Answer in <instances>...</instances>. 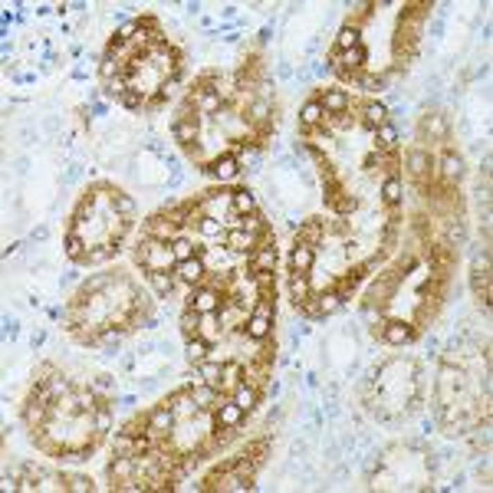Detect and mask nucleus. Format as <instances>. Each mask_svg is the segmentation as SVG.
Listing matches in <instances>:
<instances>
[{"label": "nucleus", "mask_w": 493, "mask_h": 493, "mask_svg": "<svg viewBox=\"0 0 493 493\" xmlns=\"http://www.w3.org/2000/svg\"><path fill=\"white\" fill-rule=\"evenodd\" d=\"M352 83L358 89H365V92H381V89L388 86V76H375V73H355Z\"/></svg>", "instance_id": "40"}, {"label": "nucleus", "mask_w": 493, "mask_h": 493, "mask_svg": "<svg viewBox=\"0 0 493 493\" xmlns=\"http://www.w3.org/2000/svg\"><path fill=\"white\" fill-rule=\"evenodd\" d=\"M171 253H175V260L181 263V260H191V257H198V253H201V247L191 241V237H175V241H171Z\"/></svg>", "instance_id": "39"}, {"label": "nucleus", "mask_w": 493, "mask_h": 493, "mask_svg": "<svg viewBox=\"0 0 493 493\" xmlns=\"http://www.w3.org/2000/svg\"><path fill=\"white\" fill-rule=\"evenodd\" d=\"M381 122H388V109H385L381 102H375V99L365 102V105H362V126L375 132Z\"/></svg>", "instance_id": "26"}, {"label": "nucleus", "mask_w": 493, "mask_h": 493, "mask_svg": "<svg viewBox=\"0 0 493 493\" xmlns=\"http://www.w3.org/2000/svg\"><path fill=\"white\" fill-rule=\"evenodd\" d=\"M184 355H188L191 362L198 365V362H204V358H211V342L207 339H188V345H184Z\"/></svg>", "instance_id": "41"}, {"label": "nucleus", "mask_w": 493, "mask_h": 493, "mask_svg": "<svg viewBox=\"0 0 493 493\" xmlns=\"http://www.w3.org/2000/svg\"><path fill=\"white\" fill-rule=\"evenodd\" d=\"M135 470H139V457H115L112 464L105 467L112 490H119V487H122V483H128V481H135Z\"/></svg>", "instance_id": "7"}, {"label": "nucleus", "mask_w": 493, "mask_h": 493, "mask_svg": "<svg viewBox=\"0 0 493 493\" xmlns=\"http://www.w3.org/2000/svg\"><path fill=\"white\" fill-rule=\"evenodd\" d=\"M198 375L204 379V385H211V388H217L220 392V381H224V362H214V358H204V362H198Z\"/></svg>", "instance_id": "24"}, {"label": "nucleus", "mask_w": 493, "mask_h": 493, "mask_svg": "<svg viewBox=\"0 0 493 493\" xmlns=\"http://www.w3.org/2000/svg\"><path fill=\"white\" fill-rule=\"evenodd\" d=\"M460 178H464V158L447 148V152L441 155V162H438V181H441L444 188H457Z\"/></svg>", "instance_id": "3"}, {"label": "nucleus", "mask_w": 493, "mask_h": 493, "mask_svg": "<svg viewBox=\"0 0 493 493\" xmlns=\"http://www.w3.org/2000/svg\"><path fill=\"white\" fill-rule=\"evenodd\" d=\"M224 247H227L230 253H243V257H250V253L260 247V241H257L253 234H247V230L234 227V230H227V234H224Z\"/></svg>", "instance_id": "13"}, {"label": "nucleus", "mask_w": 493, "mask_h": 493, "mask_svg": "<svg viewBox=\"0 0 493 493\" xmlns=\"http://www.w3.org/2000/svg\"><path fill=\"white\" fill-rule=\"evenodd\" d=\"M171 132H175V139L181 141V145H191V141H198L201 119H198V115H191V119H175V122H171Z\"/></svg>", "instance_id": "20"}, {"label": "nucleus", "mask_w": 493, "mask_h": 493, "mask_svg": "<svg viewBox=\"0 0 493 493\" xmlns=\"http://www.w3.org/2000/svg\"><path fill=\"white\" fill-rule=\"evenodd\" d=\"M326 237V220H319V217H309L306 224H300V234H296V243H306V247H313L316 250L319 243Z\"/></svg>", "instance_id": "17"}, {"label": "nucleus", "mask_w": 493, "mask_h": 493, "mask_svg": "<svg viewBox=\"0 0 493 493\" xmlns=\"http://www.w3.org/2000/svg\"><path fill=\"white\" fill-rule=\"evenodd\" d=\"M204 175H211L214 181H220V184H227V181H234V178L241 175V162H237V155L234 152H224V155H217L214 162H207L201 168Z\"/></svg>", "instance_id": "2"}, {"label": "nucleus", "mask_w": 493, "mask_h": 493, "mask_svg": "<svg viewBox=\"0 0 493 493\" xmlns=\"http://www.w3.org/2000/svg\"><path fill=\"white\" fill-rule=\"evenodd\" d=\"M250 283L257 286V300H273L277 296V277L273 273H253Z\"/></svg>", "instance_id": "34"}, {"label": "nucleus", "mask_w": 493, "mask_h": 493, "mask_svg": "<svg viewBox=\"0 0 493 493\" xmlns=\"http://www.w3.org/2000/svg\"><path fill=\"white\" fill-rule=\"evenodd\" d=\"M122 434H128V438H141V434H148V411H145V415L128 417L126 424H122Z\"/></svg>", "instance_id": "45"}, {"label": "nucleus", "mask_w": 493, "mask_h": 493, "mask_svg": "<svg viewBox=\"0 0 493 493\" xmlns=\"http://www.w3.org/2000/svg\"><path fill=\"white\" fill-rule=\"evenodd\" d=\"M53 375H60V372H56V368H53L50 362H43V365L37 368V385H43V381H50Z\"/></svg>", "instance_id": "52"}, {"label": "nucleus", "mask_w": 493, "mask_h": 493, "mask_svg": "<svg viewBox=\"0 0 493 493\" xmlns=\"http://www.w3.org/2000/svg\"><path fill=\"white\" fill-rule=\"evenodd\" d=\"M381 339L388 345H408V342L417 339V326H411V322H385Z\"/></svg>", "instance_id": "15"}, {"label": "nucleus", "mask_w": 493, "mask_h": 493, "mask_svg": "<svg viewBox=\"0 0 493 493\" xmlns=\"http://www.w3.org/2000/svg\"><path fill=\"white\" fill-rule=\"evenodd\" d=\"M241 230H247V234H253L257 241H266V237H270V224H266V220H263V214H260V211H253V214H247V217H243Z\"/></svg>", "instance_id": "33"}, {"label": "nucleus", "mask_w": 493, "mask_h": 493, "mask_svg": "<svg viewBox=\"0 0 493 493\" xmlns=\"http://www.w3.org/2000/svg\"><path fill=\"white\" fill-rule=\"evenodd\" d=\"M145 279H148V286H152L158 296H171L178 286V277L171 270H145Z\"/></svg>", "instance_id": "19"}, {"label": "nucleus", "mask_w": 493, "mask_h": 493, "mask_svg": "<svg viewBox=\"0 0 493 493\" xmlns=\"http://www.w3.org/2000/svg\"><path fill=\"white\" fill-rule=\"evenodd\" d=\"M162 405H168L171 411H175V417H194L201 408L194 405V395H191V388H178V392H171L168 398H164Z\"/></svg>", "instance_id": "12"}, {"label": "nucleus", "mask_w": 493, "mask_h": 493, "mask_svg": "<svg viewBox=\"0 0 493 493\" xmlns=\"http://www.w3.org/2000/svg\"><path fill=\"white\" fill-rule=\"evenodd\" d=\"M470 283H474L477 303H481L483 309H490V260H487V257L474 263V277H470Z\"/></svg>", "instance_id": "6"}, {"label": "nucleus", "mask_w": 493, "mask_h": 493, "mask_svg": "<svg viewBox=\"0 0 493 493\" xmlns=\"http://www.w3.org/2000/svg\"><path fill=\"white\" fill-rule=\"evenodd\" d=\"M316 263V250L306 247V243H296L290 253V273H309Z\"/></svg>", "instance_id": "21"}, {"label": "nucleus", "mask_w": 493, "mask_h": 493, "mask_svg": "<svg viewBox=\"0 0 493 493\" xmlns=\"http://www.w3.org/2000/svg\"><path fill=\"white\" fill-rule=\"evenodd\" d=\"M63 490L66 493H92L96 483H92V477H86V474H63Z\"/></svg>", "instance_id": "37"}, {"label": "nucleus", "mask_w": 493, "mask_h": 493, "mask_svg": "<svg viewBox=\"0 0 493 493\" xmlns=\"http://www.w3.org/2000/svg\"><path fill=\"white\" fill-rule=\"evenodd\" d=\"M243 411L234 401H224L220 398V405L214 408V428H234V431H241V424H243Z\"/></svg>", "instance_id": "14"}, {"label": "nucleus", "mask_w": 493, "mask_h": 493, "mask_svg": "<svg viewBox=\"0 0 493 493\" xmlns=\"http://www.w3.org/2000/svg\"><path fill=\"white\" fill-rule=\"evenodd\" d=\"M191 102H194V109L204 115H217L220 109H224V92H201V96H188Z\"/></svg>", "instance_id": "25"}, {"label": "nucleus", "mask_w": 493, "mask_h": 493, "mask_svg": "<svg viewBox=\"0 0 493 493\" xmlns=\"http://www.w3.org/2000/svg\"><path fill=\"white\" fill-rule=\"evenodd\" d=\"M431 152L428 148H411L408 152V171H411V178L417 181V188H424L428 184V175H431Z\"/></svg>", "instance_id": "11"}, {"label": "nucleus", "mask_w": 493, "mask_h": 493, "mask_svg": "<svg viewBox=\"0 0 493 493\" xmlns=\"http://www.w3.org/2000/svg\"><path fill=\"white\" fill-rule=\"evenodd\" d=\"M122 105H126V109H141V105H145V89H132L128 86L126 92H122Z\"/></svg>", "instance_id": "49"}, {"label": "nucleus", "mask_w": 493, "mask_h": 493, "mask_svg": "<svg viewBox=\"0 0 493 493\" xmlns=\"http://www.w3.org/2000/svg\"><path fill=\"white\" fill-rule=\"evenodd\" d=\"M207 263H204L201 257H191V260H181V263L175 266V277H178V283H184V286H201V283H207Z\"/></svg>", "instance_id": "5"}, {"label": "nucleus", "mask_w": 493, "mask_h": 493, "mask_svg": "<svg viewBox=\"0 0 493 493\" xmlns=\"http://www.w3.org/2000/svg\"><path fill=\"white\" fill-rule=\"evenodd\" d=\"M313 99L322 102V112L326 115H339V112H349V92L345 89H319Z\"/></svg>", "instance_id": "10"}, {"label": "nucleus", "mask_w": 493, "mask_h": 493, "mask_svg": "<svg viewBox=\"0 0 493 493\" xmlns=\"http://www.w3.org/2000/svg\"><path fill=\"white\" fill-rule=\"evenodd\" d=\"M381 201L388 204L392 211H398V204H401V178L398 175L385 178V184H381Z\"/></svg>", "instance_id": "32"}, {"label": "nucleus", "mask_w": 493, "mask_h": 493, "mask_svg": "<svg viewBox=\"0 0 493 493\" xmlns=\"http://www.w3.org/2000/svg\"><path fill=\"white\" fill-rule=\"evenodd\" d=\"M316 303H319V309H322V316H332V313H339L342 306V296L336 290H329V293H319L316 296Z\"/></svg>", "instance_id": "43"}, {"label": "nucleus", "mask_w": 493, "mask_h": 493, "mask_svg": "<svg viewBox=\"0 0 493 493\" xmlns=\"http://www.w3.org/2000/svg\"><path fill=\"white\" fill-rule=\"evenodd\" d=\"M375 139H379V152H392V148H398V128L392 122H381L375 128Z\"/></svg>", "instance_id": "38"}, {"label": "nucleus", "mask_w": 493, "mask_h": 493, "mask_svg": "<svg viewBox=\"0 0 493 493\" xmlns=\"http://www.w3.org/2000/svg\"><path fill=\"white\" fill-rule=\"evenodd\" d=\"M230 401L241 408L243 415H250L253 408L260 405V388H257V385H250V381H241V385L230 392Z\"/></svg>", "instance_id": "16"}, {"label": "nucleus", "mask_w": 493, "mask_h": 493, "mask_svg": "<svg viewBox=\"0 0 493 493\" xmlns=\"http://www.w3.org/2000/svg\"><path fill=\"white\" fill-rule=\"evenodd\" d=\"M112 457H135V438H128V434H115L112 441Z\"/></svg>", "instance_id": "46"}, {"label": "nucleus", "mask_w": 493, "mask_h": 493, "mask_svg": "<svg viewBox=\"0 0 493 493\" xmlns=\"http://www.w3.org/2000/svg\"><path fill=\"white\" fill-rule=\"evenodd\" d=\"M230 207H234L241 217H247V214H253V211H257V198H253L247 188H234V191H230Z\"/></svg>", "instance_id": "30"}, {"label": "nucleus", "mask_w": 493, "mask_h": 493, "mask_svg": "<svg viewBox=\"0 0 493 493\" xmlns=\"http://www.w3.org/2000/svg\"><path fill=\"white\" fill-rule=\"evenodd\" d=\"M46 421H50V401H43V398L33 392L24 405V424L30 431H37V428H43Z\"/></svg>", "instance_id": "8"}, {"label": "nucleus", "mask_w": 493, "mask_h": 493, "mask_svg": "<svg viewBox=\"0 0 493 493\" xmlns=\"http://www.w3.org/2000/svg\"><path fill=\"white\" fill-rule=\"evenodd\" d=\"M220 326H224V322H220V316H217V313H204V316H201V339L214 342L217 336H220Z\"/></svg>", "instance_id": "44"}, {"label": "nucleus", "mask_w": 493, "mask_h": 493, "mask_svg": "<svg viewBox=\"0 0 493 493\" xmlns=\"http://www.w3.org/2000/svg\"><path fill=\"white\" fill-rule=\"evenodd\" d=\"M355 46H362V30L352 26V24H345L339 30V37H336V46H332V50L345 53V50H355Z\"/></svg>", "instance_id": "31"}, {"label": "nucleus", "mask_w": 493, "mask_h": 493, "mask_svg": "<svg viewBox=\"0 0 493 493\" xmlns=\"http://www.w3.org/2000/svg\"><path fill=\"white\" fill-rule=\"evenodd\" d=\"M332 211H336L339 217L355 214V211H358V198H352L349 191H342V194H339V201H336V207H332Z\"/></svg>", "instance_id": "48"}, {"label": "nucleus", "mask_w": 493, "mask_h": 493, "mask_svg": "<svg viewBox=\"0 0 493 493\" xmlns=\"http://www.w3.org/2000/svg\"><path fill=\"white\" fill-rule=\"evenodd\" d=\"M322 122H326L322 102H319V99H309L303 109H300V135H303V139H309V135H313V132H316Z\"/></svg>", "instance_id": "9"}, {"label": "nucleus", "mask_w": 493, "mask_h": 493, "mask_svg": "<svg viewBox=\"0 0 493 493\" xmlns=\"http://www.w3.org/2000/svg\"><path fill=\"white\" fill-rule=\"evenodd\" d=\"M220 303H224V293L217 290V286H211V283H201V286H194L188 293V309H198L201 316L204 313H217Z\"/></svg>", "instance_id": "1"}, {"label": "nucleus", "mask_w": 493, "mask_h": 493, "mask_svg": "<svg viewBox=\"0 0 493 493\" xmlns=\"http://www.w3.org/2000/svg\"><path fill=\"white\" fill-rule=\"evenodd\" d=\"M194 227H198L201 237H211V241L217 237L220 243H224V234H227V224H224L220 217H214V214H198V224H194Z\"/></svg>", "instance_id": "22"}, {"label": "nucleus", "mask_w": 493, "mask_h": 493, "mask_svg": "<svg viewBox=\"0 0 493 493\" xmlns=\"http://www.w3.org/2000/svg\"><path fill=\"white\" fill-rule=\"evenodd\" d=\"M191 395H194V405L201 408V411H214V408L220 405V398H224V395L217 392V388H211V385H198V388H191Z\"/></svg>", "instance_id": "27"}, {"label": "nucleus", "mask_w": 493, "mask_h": 493, "mask_svg": "<svg viewBox=\"0 0 493 493\" xmlns=\"http://www.w3.org/2000/svg\"><path fill=\"white\" fill-rule=\"evenodd\" d=\"M89 388L99 395V398H105V395L112 392V375H96V379L89 381Z\"/></svg>", "instance_id": "50"}, {"label": "nucleus", "mask_w": 493, "mask_h": 493, "mask_svg": "<svg viewBox=\"0 0 493 493\" xmlns=\"http://www.w3.org/2000/svg\"><path fill=\"white\" fill-rule=\"evenodd\" d=\"M464 241V224H460V220H451V224H447V243H451V247H454V243H460Z\"/></svg>", "instance_id": "51"}, {"label": "nucleus", "mask_w": 493, "mask_h": 493, "mask_svg": "<svg viewBox=\"0 0 493 493\" xmlns=\"http://www.w3.org/2000/svg\"><path fill=\"white\" fill-rule=\"evenodd\" d=\"M243 375H247V365H243V362H237V358L224 362V381H220V395L234 392V388L243 381Z\"/></svg>", "instance_id": "23"}, {"label": "nucleus", "mask_w": 493, "mask_h": 493, "mask_svg": "<svg viewBox=\"0 0 493 493\" xmlns=\"http://www.w3.org/2000/svg\"><path fill=\"white\" fill-rule=\"evenodd\" d=\"M175 424H178V417H175V411H171L168 405H155L152 411H148V434H152L155 441L171 438Z\"/></svg>", "instance_id": "4"}, {"label": "nucleus", "mask_w": 493, "mask_h": 493, "mask_svg": "<svg viewBox=\"0 0 493 493\" xmlns=\"http://www.w3.org/2000/svg\"><path fill=\"white\" fill-rule=\"evenodd\" d=\"M266 454H270V438H260V441L247 444V451H243V457H247V460H253L257 467H263Z\"/></svg>", "instance_id": "42"}, {"label": "nucleus", "mask_w": 493, "mask_h": 493, "mask_svg": "<svg viewBox=\"0 0 493 493\" xmlns=\"http://www.w3.org/2000/svg\"><path fill=\"white\" fill-rule=\"evenodd\" d=\"M112 211H119V214H122V217H132V214H135V201L128 198L126 191H119V188H115V198H112Z\"/></svg>", "instance_id": "47"}, {"label": "nucleus", "mask_w": 493, "mask_h": 493, "mask_svg": "<svg viewBox=\"0 0 493 493\" xmlns=\"http://www.w3.org/2000/svg\"><path fill=\"white\" fill-rule=\"evenodd\" d=\"M290 296H293V306H300L303 300H309V296H313L309 273H290Z\"/></svg>", "instance_id": "28"}, {"label": "nucleus", "mask_w": 493, "mask_h": 493, "mask_svg": "<svg viewBox=\"0 0 493 493\" xmlns=\"http://www.w3.org/2000/svg\"><path fill=\"white\" fill-rule=\"evenodd\" d=\"M181 336H184V339H198V336H201V313H198V309H188V306H184V313H181Z\"/></svg>", "instance_id": "36"}, {"label": "nucleus", "mask_w": 493, "mask_h": 493, "mask_svg": "<svg viewBox=\"0 0 493 493\" xmlns=\"http://www.w3.org/2000/svg\"><path fill=\"white\" fill-rule=\"evenodd\" d=\"M270 332H273V316H263V313H250L247 316V339L250 342H263L270 339Z\"/></svg>", "instance_id": "18"}, {"label": "nucleus", "mask_w": 493, "mask_h": 493, "mask_svg": "<svg viewBox=\"0 0 493 493\" xmlns=\"http://www.w3.org/2000/svg\"><path fill=\"white\" fill-rule=\"evenodd\" d=\"M92 428H96V434H109L112 431V408H109V398H102L99 408H96V415H92Z\"/></svg>", "instance_id": "35"}, {"label": "nucleus", "mask_w": 493, "mask_h": 493, "mask_svg": "<svg viewBox=\"0 0 493 493\" xmlns=\"http://www.w3.org/2000/svg\"><path fill=\"white\" fill-rule=\"evenodd\" d=\"M89 253V241L83 237V234H76V230H66V257L69 260H76V263H83Z\"/></svg>", "instance_id": "29"}]
</instances>
